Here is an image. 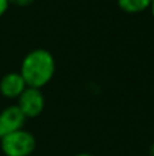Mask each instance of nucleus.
<instances>
[{"label":"nucleus","mask_w":154,"mask_h":156,"mask_svg":"<svg viewBox=\"0 0 154 156\" xmlns=\"http://www.w3.org/2000/svg\"><path fill=\"white\" fill-rule=\"evenodd\" d=\"M75 156H93V155H90V154H78Z\"/></svg>","instance_id":"nucleus-11"},{"label":"nucleus","mask_w":154,"mask_h":156,"mask_svg":"<svg viewBox=\"0 0 154 156\" xmlns=\"http://www.w3.org/2000/svg\"><path fill=\"white\" fill-rule=\"evenodd\" d=\"M150 10H152V14L154 16V0H152V4H150Z\"/></svg>","instance_id":"nucleus-10"},{"label":"nucleus","mask_w":154,"mask_h":156,"mask_svg":"<svg viewBox=\"0 0 154 156\" xmlns=\"http://www.w3.org/2000/svg\"><path fill=\"white\" fill-rule=\"evenodd\" d=\"M16 107L26 118H37L38 115H41V112L45 108V99L42 96L41 89L27 86L18 97Z\"/></svg>","instance_id":"nucleus-3"},{"label":"nucleus","mask_w":154,"mask_h":156,"mask_svg":"<svg viewBox=\"0 0 154 156\" xmlns=\"http://www.w3.org/2000/svg\"><path fill=\"white\" fill-rule=\"evenodd\" d=\"M34 0H8V3H12L15 5H19V7H26V5H30Z\"/></svg>","instance_id":"nucleus-7"},{"label":"nucleus","mask_w":154,"mask_h":156,"mask_svg":"<svg viewBox=\"0 0 154 156\" xmlns=\"http://www.w3.org/2000/svg\"><path fill=\"white\" fill-rule=\"evenodd\" d=\"M8 5H10L8 0H0V18H2V16L5 14V11H7Z\"/></svg>","instance_id":"nucleus-8"},{"label":"nucleus","mask_w":154,"mask_h":156,"mask_svg":"<svg viewBox=\"0 0 154 156\" xmlns=\"http://www.w3.org/2000/svg\"><path fill=\"white\" fill-rule=\"evenodd\" d=\"M149 155L150 156H154V143L150 145V149H149Z\"/></svg>","instance_id":"nucleus-9"},{"label":"nucleus","mask_w":154,"mask_h":156,"mask_svg":"<svg viewBox=\"0 0 154 156\" xmlns=\"http://www.w3.org/2000/svg\"><path fill=\"white\" fill-rule=\"evenodd\" d=\"M27 88L21 73H7L0 80V93L7 99H18Z\"/></svg>","instance_id":"nucleus-5"},{"label":"nucleus","mask_w":154,"mask_h":156,"mask_svg":"<svg viewBox=\"0 0 154 156\" xmlns=\"http://www.w3.org/2000/svg\"><path fill=\"white\" fill-rule=\"evenodd\" d=\"M26 116L16 105H10L0 112V140L16 130L23 129Z\"/></svg>","instance_id":"nucleus-4"},{"label":"nucleus","mask_w":154,"mask_h":156,"mask_svg":"<svg viewBox=\"0 0 154 156\" xmlns=\"http://www.w3.org/2000/svg\"><path fill=\"white\" fill-rule=\"evenodd\" d=\"M152 0H117V5L124 12L128 14H138L150 8Z\"/></svg>","instance_id":"nucleus-6"},{"label":"nucleus","mask_w":154,"mask_h":156,"mask_svg":"<svg viewBox=\"0 0 154 156\" xmlns=\"http://www.w3.org/2000/svg\"><path fill=\"white\" fill-rule=\"evenodd\" d=\"M35 145V137L25 129L16 130L0 140V147L5 156H30Z\"/></svg>","instance_id":"nucleus-2"},{"label":"nucleus","mask_w":154,"mask_h":156,"mask_svg":"<svg viewBox=\"0 0 154 156\" xmlns=\"http://www.w3.org/2000/svg\"><path fill=\"white\" fill-rule=\"evenodd\" d=\"M56 63L48 49L35 48L23 58L21 65V76L29 88L41 89L53 78Z\"/></svg>","instance_id":"nucleus-1"}]
</instances>
